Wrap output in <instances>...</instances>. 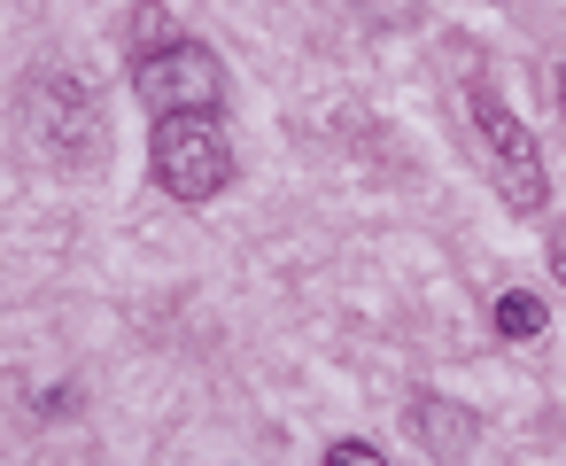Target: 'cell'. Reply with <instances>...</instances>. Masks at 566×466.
Listing matches in <instances>:
<instances>
[{"instance_id": "2", "label": "cell", "mask_w": 566, "mask_h": 466, "mask_svg": "<svg viewBox=\"0 0 566 466\" xmlns=\"http://www.w3.org/2000/svg\"><path fill=\"white\" fill-rule=\"evenodd\" d=\"M473 133H481V164H489V179H496V195L512 203V210H543V156H535V133L504 110V94L489 86V79H473Z\"/></svg>"}, {"instance_id": "1", "label": "cell", "mask_w": 566, "mask_h": 466, "mask_svg": "<svg viewBox=\"0 0 566 466\" xmlns=\"http://www.w3.org/2000/svg\"><path fill=\"white\" fill-rule=\"evenodd\" d=\"M148 164H156V187H164V195H179V203H210V195H226V187H233V141H226L218 110L156 117Z\"/></svg>"}, {"instance_id": "3", "label": "cell", "mask_w": 566, "mask_h": 466, "mask_svg": "<svg viewBox=\"0 0 566 466\" xmlns=\"http://www.w3.org/2000/svg\"><path fill=\"white\" fill-rule=\"evenodd\" d=\"M24 117H32L40 148H48L55 164H94V156H102V110H94V94H86L71 71H40V79L24 86Z\"/></svg>"}, {"instance_id": "6", "label": "cell", "mask_w": 566, "mask_h": 466, "mask_svg": "<svg viewBox=\"0 0 566 466\" xmlns=\"http://www.w3.org/2000/svg\"><path fill=\"white\" fill-rule=\"evenodd\" d=\"M543 319H551V311H543V296H535V288H512V296H496V334H504V342H527V334H543Z\"/></svg>"}, {"instance_id": "5", "label": "cell", "mask_w": 566, "mask_h": 466, "mask_svg": "<svg viewBox=\"0 0 566 466\" xmlns=\"http://www.w3.org/2000/svg\"><path fill=\"white\" fill-rule=\"evenodd\" d=\"M419 435H427V451L434 458H458L465 443H473V412H458V404H442V396H419Z\"/></svg>"}, {"instance_id": "10", "label": "cell", "mask_w": 566, "mask_h": 466, "mask_svg": "<svg viewBox=\"0 0 566 466\" xmlns=\"http://www.w3.org/2000/svg\"><path fill=\"white\" fill-rule=\"evenodd\" d=\"M558 102H566V71H558Z\"/></svg>"}, {"instance_id": "9", "label": "cell", "mask_w": 566, "mask_h": 466, "mask_svg": "<svg viewBox=\"0 0 566 466\" xmlns=\"http://www.w3.org/2000/svg\"><path fill=\"white\" fill-rule=\"evenodd\" d=\"M551 272H558V288H566V218L551 226Z\"/></svg>"}, {"instance_id": "7", "label": "cell", "mask_w": 566, "mask_h": 466, "mask_svg": "<svg viewBox=\"0 0 566 466\" xmlns=\"http://www.w3.org/2000/svg\"><path fill=\"white\" fill-rule=\"evenodd\" d=\"M133 48H140V55L171 48V17H164V0H140V17H133Z\"/></svg>"}, {"instance_id": "8", "label": "cell", "mask_w": 566, "mask_h": 466, "mask_svg": "<svg viewBox=\"0 0 566 466\" xmlns=\"http://www.w3.org/2000/svg\"><path fill=\"white\" fill-rule=\"evenodd\" d=\"M326 466H388V458H380L373 443H334V451H326Z\"/></svg>"}, {"instance_id": "4", "label": "cell", "mask_w": 566, "mask_h": 466, "mask_svg": "<svg viewBox=\"0 0 566 466\" xmlns=\"http://www.w3.org/2000/svg\"><path fill=\"white\" fill-rule=\"evenodd\" d=\"M133 94H140L156 117H187V110H218L226 71H218V55H210V48L171 40V48H156V55H140V63H133Z\"/></svg>"}]
</instances>
